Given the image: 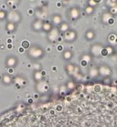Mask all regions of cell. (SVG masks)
I'll use <instances>...</instances> for the list:
<instances>
[{"label": "cell", "mask_w": 117, "mask_h": 127, "mask_svg": "<svg viewBox=\"0 0 117 127\" xmlns=\"http://www.w3.org/2000/svg\"><path fill=\"white\" fill-rule=\"evenodd\" d=\"M8 11L4 9H0V21L3 22L5 20H7L8 17Z\"/></svg>", "instance_id": "9c48e42d"}, {"label": "cell", "mask_w": 117, "mask_h": 127, "mask_svg": "<svg viewBox=\"0 0 117 127\" xmlns=\"http://www.w3.org/2000/svg\"><path fill=\"white\" fill-rule=\"evenodd\" d=\"M104 5L109 9L117 5V0H104Z\"/></svg>", "instance_id": "52a82bcc"}, {"label": "cell", "mask_w": 117, "mask_h": 127, "mask_svg": "<svg viewBox=\"0 0 117 127\" xmlns=\"http://www.w3.org/2000/svg\"><path fill=\"white\" fill-rule=\"evenodd\" d=\"M95 36V32H93V30L92 29H90V30H87V32H86V37L87 39H93Z\"/></svg>", "instance_id": "5bb4252c"}, {"label": "cell", "mask_w": 117, "mask_h": 127, "mask_svg": "<svg viewBox=\"0 0 117 127\" xmlns=\"http://www.w3.org/2000/svg\"><path fill=\"white\" fill-rule=\"evenodd\" d=\"M107 11L110 12V14L112 15L113 17H116L117 16V5L113 6V7H112V8H109Z\"/></svg>", "instance_id": "4fadbf2b"}, {"label": "cell", "mask_w": 117, "mask_h": 127, "mask_svg": "<svg viewBox=\"0 0 117 127\" xmlns=\"http://www.w3.org/2000/svg\"><path fill=\"white\" fill-rule=\"evenodd\" d=\"M94 1H95V2H96L97 4H98V3H99V2H100L101 1V0H94Z\"/></svg>", "instance_id": "2e32d148"}, {"label": "cell", "mask_w": 117, "mask_h": 127, "mask_svg": "<svg viewBox=\"0 0 117 127\" xmlns=\"http://www.w3.org/2000/svg\"><path fill=\"white\" fill-rule=\"evenodd\" d=\"M112 19H113V17H112V15L110 14V12H109L108 11H105L102 12V14H101V17H100V21H101L102 23L107 24V23H108Z\"/></svg>", "instance_id": "277c9868"}, {"label": "cell", "mask_w": 117, "mask_h": 127, "mask_svg": "<svg viewBox=\"0 0 117 127\" xmlns=\"http://www.w3.org/2000/svg\"><path fill=\"white\" fill-rule=\"evenodd\" d=\"M81 8L78 5L71 6L66 11L67 18L71 22H75L78 20L81 17Z\"/></svg>", "instance_id": "6da1fadb"}, {"label": "cell", "mask_w": 117, "mask_h": 127, "mask_svg": "<svg viewBox=\"0 0 117 127\" xmlns=\"http://www.w3.org/2000/svg\"><path fill=\"white\" fill-rule=\"evenodd\" d=\"M60 26V28H59V30H61V32H67V31H69V25H68V23H66V22H63L62 21V23L59 25Z\"/></svg>", "instance_id": "8fae6325"}, {"label": "cell", "mask_w": 117, "mask_h": 127, "mask_svg": "<svg viewBox=\"0 0 117 127\" xmlns=\"http://www.w3.org/2000/svg\"><path fill=\"white\" fill-rule=\"evenodd\" d=\"M87 5L95 8L98 5V4L94 1V0H87Z\"/></svg>", "instance_id": "9a60e30c"}, {"label": "cell", "mask_w": 117, "mask_h": 127, "mask_svg": "<svg viewBox=\"0 0 117 127\" xmlns=\"http://www.w3.org/2000/svg\"><path fill=\"white\" fill-rule=\"evenodd\" d=\"M20 2V0H6L5 4L7 6L11 8L14 5H18Z\"/></svg>", "instance_id": "7c38bea8"}, {"label": "cell", "mask_w": 117, "mask_h": 127, "mask_svg": "<svg viewBox=\"0 0 117 127\" xmlns=\"http://www.w3.org/2000/svg\"><path fill=\"white\" fill-rule=\"evenodd\" d=\"M23 20V16L20 11L18 10H11L8 13L7 21L11 22L14 23H19Z\"/></svg>", "instance_id": "7a4b0ae2"}, {"label": "cell", "mask_w": 117, "mask_h": 127, "mask_svg": "<svg viewBox=\"0 0 117 127\" xmlns=\"http://www.w3.org/2000/svg\"><path fill=\"white\" fill-rule=\"evenodd\" d=\"M43 20H41L40 19H35L33 20L32 23H31V28L35 32H40L43 29Z\"/></svg>", "instance_id": "3957f363"}, {"label": "cell", "mask_w": 117, "mask_h": 127, "mask_svg": "<svg viewBox=\"0 0 117 127\" xmlns=\"http://www.w3.org/2000/svg\"><path fill=\"white\" fill-rule=\"evenodd\" d=\"M52 29V24L48 21L44 22L43 23V30L45 32H50Z\"/></svg>", "instance_id": "30bf717a"}, {"label": "cell", "mask_w": 117, "mask_h": 127, "mask_svg": "<svg viewBox=\"0 0 117 127\" xmlns=\"http://www.w3.org/2000/svg\"><path fill=\"white\" fill-rule=\"evenodd\" d=\"M5 29L11 32H14L17 30V24L11 23V22H8L5 25Z\"/></svg>", "instance_id": "8992f818"}, {"label": "cell", "mask_w": 117, "mask_h": 127, "mask_svg": "<svg viewBox=\"0 0 117 127\" xmlns=\"http://www.w3.org/2000/svg\"><path fill=\"white\" fill-rule=\"evenodd\" d=\"M51 24L54 26H58L62 23V17L59 14H54L51 16Z\"/></svg>", "instance_id": "5b68a950"}, {"label": "cell", "mask_w": 117, "mask_h": 127, "mask_svg": "<svg viewBox=\"0 0 117 127\" xmlns=\"http://www.w3.org/2000/svg\"><path fill=\"white\" fill-rule=\"evenodd\" d=\"M95 10V8H93L91 6H89V5H87L84 8V12L85 14L89 16V17H91L94 14Z\"/></svg>", "instance_id": "ba28073f"}]
</instances>
